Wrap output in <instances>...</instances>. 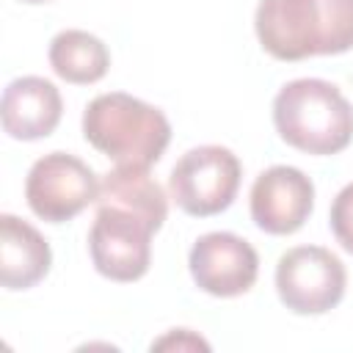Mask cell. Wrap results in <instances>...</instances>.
Instances as JSON below:
<instances>
[{
    "mask_svg": "<svg viewBox=\"0 0 353 353\" xmlns=\"http://www.w3.org/2000/svg\"><path fill=\"white\" fill-rule=\"evenodd\" d=\"M254 28L279 61L339 55L353 47V0H259Z\"/></svg>",
    "mask_w": 353,
    "mask_h": 353,
    "instance_id": "obj_1",
    "label": "cell"
},
{
    "mask_svg": "<svg viewBox=\"0 0 353 353\" xmlns=\"http://www.w3.org/2000/svg\"><path fill=\"white\" fill-rule=\"evenodd\" d=\"M83 135L94 149L116 160V165L149 168L163 157L171 124L154 105L124 91H110L88 102Z\"/></svg>",
    "mask_w": 353,
    "mask_h": 353,
    "instance_id": "obj_2",
    "label": "cell"
},
{
    "mask_svg": "<svg viewBox=\"0 0 353 353\" xmlns=\"http://www.w3.org/2000/svg\"><path fill=\"white\" fill-rule=\"evenodd\" d=\"M273 124L290 146L306 154H336L353 141V105L320 77H301L273 99Z\"/></svg>",
    "mask_w": 353,
    "mask_h": 353,
    "instance_id": "obj_3",
    "label": "cell"
},
{
    "mask_svg": "<svg viewBox=\"0 0 353 353\" xmlns=\"http://www.w3.org/2000/svg\"><path fill=\"white\" fill-rule=\"evenodd\" d=\"M240 160L226 146H196L185 152L168 176L171 199L196 218L226 210L240 188Z\"/></svg>",
    "mask_w": 353,
    "mask_h": 353,
    "instance_id": "obj_4",
    "label": "cell"
},
{
    "mask_svg": "<svg viewBox=\"0 0 353 353\" xmlns=\"http://www.w3.org/2000/svg\"><path fill=\"white\" fill-rule=\"evenodd\" d=\"M345 265L320 245H298L276 265V292L295 314H323L345 295Z\"/></svg>",
    "mask_w": 353,
    "mask_h": 353,
    "instance_id": "obj_5",
    "label": "cell"
},
{
    "mask_svg": "<svg viewBox=\"0 0 353 353\" xmlns=\"http://www.w3.org/2000/svg\"><path fill=\"white\" fill-rule=\"evenodd\" d=\"M97 174L80 157L66 152L39 157L25 179L28 207L50 223H63L80 215L97 199Z\"/></svg>",
    "mask_w": 353,
    "mask_h": 353,
    "instance_id": "obj_6",
    "label": "cell"
},
{
    "mask_svg": "<svg viewBox=\"0 0 353 353\" xmlns=\"http://www.w3.org/2000/svg\"><path fill=\"white\" fill-rule=\"evenodd\" d=\"M154 226L119 207H97L88 232L94 268L113 281H135L149 270Z\"/></svg>",
    "mask_w": 353,
    "mask_h": 353,
    "instance_id": "obj_7",
    "label": "cell"
},
{
    "mask_svg": "<svg viewBox=\"0 0 353 353\" xmlns=\"http://www.w3.org/2000/svg\"><path fill=\"white\" fill-rule=\"evenodd\" d=\"M188 265L196 287L218 298L248 292L259 273V256L254 245L232 232L201 234L190 248Z\"/></svg>",
    "mask_w": 353,
    "mask_h": 353,
    "instance_id": "obj_8",
    "label": "cell"
},
{
    "mask_svg": "<svg viewBox=\"0 0 353 353\" xmlns=\"http://www.w3.org/2000/svg\"><path fill=\"white\" fill-rule=\"evenodd\" d=\"M314 204L312 179L292 165H270L251 185V218L268 234L298 232Z\"/></svg>",
    "mask_w": 353,
    "mask_h": 353,
    "instance_id": "obj_9",
    "label": "cell"
},
{
    "mask_svg": "<svg viewBox=\"0 0 353 353\" xmlns=\"http://www.w3.org/2000/svg\"><path fill=\"white\" fill-rule=\"evenodd\" d=\"M61 94L44 77H17L3 91V130L17 141L47 138L61 121Z\"/></svg>",
    "mask_w": 353,
    "mask_h": 353,
    "instance_id": "obj_10",
    "label": "cell"
},
{
    "mask_svg": "<svg viewBox=\"0 0 353 353\" xmlns=\"http://www.w3.org/2000/svg\"><path fill=\"white\" fill-rule=\"evenodd\" d=\"M52 262L50 243L28 221L0 215V281L6 290H28L39 284Z\"/></svg>",
    "mask_w": 353,
    "mask_h": 353,
    "instance_id": "obj_11",
    "label": "cell"
},
{
    "mask_svg": "<svg viewBox=\"0 0 353 353\" xmlns=\"http://www.w3.org/2000/svg\"><path fill=\"white\" fill-rule=\"evenodd\" d=\"M94 204L135 212L143 221H149L154 232L163 226L168 215V201H165L163 188L146 174V168H130V165H116L99 179Z\"/></svg>",
    "mask_w": 353,
    "mask_h": 353,
    "instance_id": "obj_12",
    "label": "cell"
},
{
    "mask_svg": "<svg viewBox=\"0 0 353 353\" xmlns=\"http://www.w3.org/2000/svg\"><path fill=\"white\" fill-rule=\"evenodd\" d=\"M50 66L52 72L74 85H88L105 77L110 66V52L102 39L88 30H61L50 41Z\"/></svg>",
    "mask_w": 353,
    "mask_h": 353,
    "instance_id": "obj_13",
    "label": "cell"
},
{
    "mask_svg": "<svg viewBox=\"0 0 353 353\" xmlns=\"http://www.w3.org/2000/svg\"><path fill=\"white\" fill-rule=\"evenodd\" d=\"M331 232L336 243L353 254V182L345 185L331 204Z\"/></svg>",
    "mask_w": 353,
    "mask_h": 353,
    "instance_id": "obj_14",
    "label": "cell"
},
{
    "mask_svg": "<svg viewBox=\"0 0 353 353\" xmlns=\"http://www.w3.org/2000/svg\"><path fill=\"white\" fill-rule=\"evenodd\" d=\"M165 347H201V350H210V345L204 342V339H199L196 334H190V331H185V328H179V331H174V334H168V336H163V339H157V342H152V350H165Z\"/></svg>",
    "mask_w": 353,
    "mask_h": 353,
    "instance_id": "obj_15",
    "label": "cell"
},
{
    "mask_svg": "<svg viewBox=\"0 0 353 353\" xmlns=\"http://www.w3.org/2000/svg\"><path fill=\"white\" fill-rule=\"evenodd\" d=\"M22 3H47V0H22Z\"/></svg>",
    "mask_w": 353,
    "mask_h": 353,
    "instance_id": "obj_16",
    "label": "cell"
}]
</instances>
